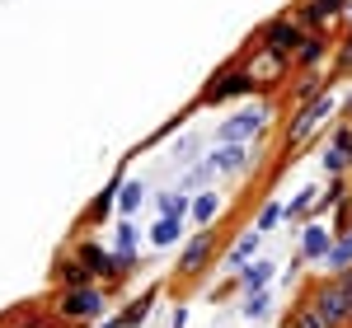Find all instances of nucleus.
Segmentation results:
<instances>
[{
	"label": "nucleus",
	"mask_w": 352,
	"mask_h": 328,
	"mask_svg": "<svg viewBox=\"0 0 352 328\" xmlns=\"http://www.w3.org/2000/svg\"><path fill=\"white\" fill-rule=\"evenodd\" d=\"M71 253H76L85 268L94 272V281H127V277H132L127 268H122V258H118L113 248H99L94 239H80V244L71 248Z\"/></svg>",
	"instance_id": "7"
},
{
	"label": "nucleus",
	"mask_w": 352,
	"mask_h": 328,
	"mask_svg": "<svg viewBox=\"0 0 352 328\" xmlns=\"http://www.w3.org/2000/svg\"><path fill=\"white\" fill-rule=\"evenodd\" d=\"M217 216H221V197L217 192H197V197H192V220H197V230H212Z\"/></svg>",
	"instance_id": "23"
},
{
	"label": "nucleus",
	"mask_w": 352,
	"mask_h": 328,
	"mask_svg": "<svg viewBox=\"0 0 352 328\" xmlns=\"http://www.w3.org/2000/svg\"><path fill=\"white\" fill-rule=\"evenodd\" d=\"M258 84L244 75L240 61H230V66H221L217 75H212V84L202 89V104H226V99H244V94H254Z\"/></svg>",
	"instance_id": "6"
},
{
	"label": "nucleus",
	"mask_w": 352,
	"mask_h": 328,
	"mask_svg": "<svg viewBox=\"0 0 352 328\" xmlns=\"http://www.w3.org/2000/svg\"><path fill=\"white\" fill-rule=\"evenodd\" d=\"M324 268H329V277L352 272V235H343V239H333V248H329V258H324Z\"/></svg>",
	"instance_id": "24"
},
{
	"label": "nucleus",
	"mask_w": 352,
	"mask_h": 328,
	"mask_svg": "<svg viewBox=\"0 0 352 328\" xmlns=\"http://www.w3.org/2000/svg\"><path fill=\"white\" fill-rule=\"evenodd\" d=\"M268 314H272V296H268V291H254V296H244V319H249V324H263Z\"/></svg>",
	"instance_id": "28"
},
{
	"label": "nucleus",
	"mask_w": 352,
	"mask_h": 328,
	"mask_svg": "<svg viewBox=\"0 0 352 328\" xmlns=\"http://www.w3.org/2000/svg\"><path fill=\"white\" fill-rule=\"evenodd\" d=\"M333 71H338V75H352V33L333 47Z\"/></svg>",
	"instance_id": "32"
},
{
	"label": "nucleus",
	"mask_w": 352,
	"mask_h": 328,
	"mask_svg": "<svg viewBox=\"0 0 352 328\" xmlns=\"http://www.w3.org/2000/svg\"><path fill=\"white\" fill-rule=\"evenodd\" d=\"M146 239L155 248H174L179 239H184V220H174V216H155V225L146 230Z\"/></svg>",
	"instance_id": "22"
},
{
	"label": "nucleus",
	"mask_w": 352,
	"mask_h": 328,
	"mask_svg": "<svg viewBox=\"0 0 352 328\" xmlns=\"http://www.w3.org/2000/svg\"><path fill=\"white\" fill-rule=\"evenodd\" d=\"M235 286H240L244 296H254V291H268V286H272V263H268V258H254L249 268H240Z\"/></svg>",
	"instance_id": "18"
},
{
	"label": "nucleus",
	"mask_w": 352,
	"mask_h": 328,
	"mask_svg": "<svg viewBox=\"0 0 352 328\" xmlns=\"http://www.w3.org/2000/svg\"><path fill=\"white\" fill-rule=\"evenodd\" d=\"M160 216H174V220H184L192 211V202H188V192H160Z\"/></svg>",
	"instance_id": "27"
},
{
	"label": "nucleus",
	"mask_w": 352,
	"mask_h": 328,
	"mask_svg": "<svg viewBox=\"0 0 352 328\" xmlns=\"http://www.w3.org/2000/svg\"><path fill=\"white\" fill-rule=\"evenodd\" d=\"M352 10V0H296V10H292V19H296L305 33H324L333 19H343Z\"/></svg>",
	"instance_id": "8"
},
{
	"label": "nucleus",
	"mask_w": 352,
	"mask_h": 328,
	"mask_svg": "<svg viewBox=\"0 0 352 328\" xmlns=\"http://www.w3.org/2000/svg\"><path fill=\"white\" fill-rule=\"evenodd\" d=\"M333 239H338V235H333L329 225H305V230H300V263H324Z\"/></svg>",
	"instance_id": "13"
},
{
	"label": "nucleus",
	"mask_w": 352,
	"mask_h": 328,
	"mask_svg": "<svg viewBox=\"0 0 352 328\" xmlns=\"http://www.w3.org/2000/svg\"><path fill=\"white\" fill-rule=\"evenodd\" d=\"M315 202H320V188H300L296 202L287 207V216H305V211H315Z\"/></svg>",
	"instance_id": "31"
},
{
	"label": "nucleus",
	"mask_w": 352,
	"mask_h": 328,
	"mask_svg": "<svg viewBox=\"0 0 352 328\" xmlns=\"http://www.w3.org/2000/svg\"><path fill=\"white\" fill-rule=\"evenodd\" d=\"M113 253L122 258L127 272H136V225L132 220H118V225H113Z\"/></svg>",
	"instance_id": "21"
},
{
	"label": "nucleus",
	"mask_w": 352,
	"mask_h": 328,
	"mask_svg": "<svg viewBox=\"0 0 352 328\" xmlns=\"http://www.w3.org/2000/svg\"><path fill=\"white\" fill-rule=\"evenodd\" d=\"M329 52H333L329 33H305V43H300V52L292 56V61H296V71H320Z\"/></svg>",
	"instance_id": "16"
},
{
	"label": "nucleus",
	"mask_w": 352,
	"mask_h": 328,
	"mask_svg": "<svg viewBox=\"0 0 352 328\" xmlns=\"http://www.w3.org/2000/svg\"><path fill=\"white\" fill-rule=\"evenodd\" d=\"M244 164H249V145H240V141H221L212 150V169L217 174H240Z\"/></svg>",
	"instance_id": "17"
},
{
	"label": "nucleus",
	"mask_w": 352,
	"mask_h": 328,
	"mask_svg": "<svg viewBox=\"0 0 352 328\" xmlns=\"http://www.w3.org/2000/svg\"><path fill=\"white\" fill-rule=\"evenodd\" d=\"M188 324V305H179V309H174V319H169V328H184Z\"/></svg>",
	"instance_id": "33"
},
{
	"label": "nucleus",
	"mask_w": 352,
	"mask_h": 328,
	"mask_svg": "<svg viewBox=\"0 0 352 328\" xmlns=\"http://www.w3.org/2000/svg\"><path fill=\"white\" fill-rule=\"evenodd\" d=\"M52 281H56V291H76V286H99V281H94V272L85 268L76 253H61V258H56Z\"/></svg>",
	"instance_id": "12"
},
{
	"label": "nucleus",
	"mask_w": 352,
	"mask_h": 328,
	"mask_svg": "<svg viewBox=\"0 0 352 328\" xmlns=\"http://www.w3.org/2000/svg\"><path fill=\"white\" fill-rule=\"evenodd\" d=\"M240 66H244V75L258 84V89H277V84L292 80V71H296V61H292V56L272 52L268 43H258V38H254V47L240 56Z\"/></svg>",
	"instance_id": "2"
},
{
	"label": "nucleus",
	"mask_w": 352,
	"mask_h": 328,
	"mask_svg": "<svg viewBox=\"0 0 352 328\" xmlns=\"http://www.w3.org/2000/svg\"><path fill=\"white\" fill-rule=\"evenodd\" d=\"M52 319H56V324H104V319H109V291H104V286L56 291Z\"/></svg>",
	"instance_id": "1"
},
{
	"label": "nucleus",
	"mask_w": 352,
	"mask_h": 328,
	"mask_svg": "<svg viewBox=\"0 0 352 328\" xmlns=\"http://www.w3.org/2000/svg\"><path fill=\"white\" fill-rule=\"evenodd\" d=\"M324 169H329V178H348V169H352V122H338V127H333V137H329V145H324Z\"/></svg>",
	"instance_id": "10"
},
{
	"label": "nucleus",
	"mask_w": 352,
	"mask_h": 328,
	"mask_svg": "<svg viewBox=\"0 0 352 328\" xmlns=\"http://www.w3.org/2000/svg\"><path fill=\"white\" fill-rule=\"evenodd\" d=\"M258 239H263V230H254V225H249V230H244L240 239L230 244V253H226L230 272H240V268H249V263H254V253H258Z\"/></svg>",
	"instance_id": "19"
},
{
	"label": "nucleus",
	"mask_w": 352,
	"mask_h": 328,
	"mask_svg": "<svg viewBox=\"0 0 352 328\" xmlns=\"http://www.w3.org/2000/svg\"><path fill=\"white\" fill-rule=\"evenodd\" d=\"M282 328H287V324H282Z\"/></svg>",
	"instance_id": "36"
},
{
	"label": "nucleus",
	"mask_w": 352,
	"mask_h": 328,
	"mask_svg": "<svg viewBox=\"0 0 352 328\" xmlns=\"http://www.w3.org/2000/svg\"><path fill=\"white\" fill-rule=\"evenodd\" d=\"M94 328H122V319H104V324H94Z\"/></svg>",
	"instance_id": "35"
},
{
	"label": "nucleus",
	"mask_w": 352,
	"mask_h": 328,
	"mask_svg": "<svg viewBox=\"0 0 352 328\" xmlns=\"http://www.w3.org/2000/svg\"><path fill=\"white\" fill-rule=\"evenodd\" d=\"M282 216H287V207H282V202H263V207H258V216H254V230H272Z\"/></svg>",
	"instance_id": "30"
},
{
	"label": "nucleus",
	"mask_w": 352,
	"mask_h": 328,
	"mask_svg": "<svg viewBox=\"0 0 352 328\" xmlns=\"http://www.w3.org/2000/svg\"><path fill=\"white\" fill-rule=\"evenodd\" d=\"M217 248H221V235H217V230H197L188 244H184L179 263H174V281H179V286H192V281H202V277L212 272V258H217Z\"/></svg>",
	"instance_id": "4"
},
{
	"label": "nucleus",
	"mask_w": 352,
	"mask_h": 328,
	"mask_svg": "<svg viewBox=\"0 0 352 328\" xmlns=\"http://www.w3.org/2000/svg\"><path fill=\"white\" fill-rule=\"evenodd\" d=\"M118 192H122V169H118V174L109 178V188H104L99 197H94V202H89V211H85V225H99V220L109 216L113 207H118Z\"/></svg>",
	"instance_id": "20"
},
{
	"label": "nucleus",
	"mask_w": 352,
	"mask_h": 328,
	"mask_svg": "<svg viewBox=\"0 0 352 328\" xmlns=\"http://www.w3.org/2000/svg\"><path fill=\"white\" fill-rule=\"evenodd\" d=\"M155 296L160 291H146V296H136L132 309H122L118 319H122V328H136V324H146V314H151V305H155Z\"/></svg>",
	"instance_id": "26"
},
{
	"label": "nucleus",
	"mask_w": 352,
	"mask_h": 328,
	"mask_svg": "<svg viewBox=\"0 0 352 328\" xmlns=\"http://www.w3.org/2000/svg\"><path fill=\"white\" fill-rule=\"evenodd\" d=\"M258 43H268L272 52H282V56H296L300 43H305V28L292 14H277V19H268V24L258 28Z\"/></svg>",
	"instance_id": "9"
},
{
	"label": "nucleus",
	"mask_w": 352,
	"mask_h": 328,
	"mask_svg": "<svg viewBox=\"0 0 352 328\" xmlns=\"http://www.w3.org/2000/svg\"><path fill=\"white\" fill-rule=\"evenodd\" d=\"M324 94H333V75H324V71H305V75L292 84V99H296V108H300V104H320Z\"/></svg>",
	"instance_id": "14"
},
{
	"label": "nucleus",
	"mask_w": 352,
	"mask_h": 328,
	"mask_svg": "<svg viewBox=\"0 0 352 328\" xmlns=\"http://www.w3.org/2000/svg\"><path fill=\"white\" fill-rule=\"evenodd\" d=\"M333 108H338V99H333V94H324L320 104H300V108H292V122H287V132H282V160H292L300 145L324 127V117Z\"/></svg>",
	"instance_id": "3"
},
{
	"label": "nucleus",
	"mask_w": 352,
	"mask_h": 328,
	"mask_svg": "<svg viewBox=\"0 0 352 328\" xmlns=\"http://www.w3.org/2000/svg\"><path fill=\"white\" fill-rule=\"evenodd\" d=\"M305 296L320 305V314H324L333 328H352V301L348 291L338 286V277H310V286H305Z\"/></svg>",
	"instance_id": "5"
},
{
	"label": "nucleus",
	"mask_w": 352,
	"mask_h": 328,
	"mask_svg": "<svg viewBox=\"0 0 352 328\" xmlns=\"http://www.w3.org/2000/svg\"><path fill=\"white\" fill-rule=\"evenodd\" d=\"M263 122H268V104H254V108H244L235 113L230 122H221V141H249V137H258L263 132Z\"/></svg>",
	"instance_id": "11"
},
{
	"label": "nucleus",
	"mask_w": 352,
	"mask_h": 328,
	"mask_svg": "<svg viewBox=\"0 0 352 328\" xmlns=\"http://www.w3.org/2000/svg\"><path fill=\"white\" fill-rule=\"evenodd\" d=\"M282 324H287V328H333V324L324 319V314H320V305L310 301L305 291H300V296H296V305H292V309L282 314Z\"/></svg>",
	"instance_id": "15"
},
{
	"label": "nucleus",
	"mask_w": 352,
	"mask_h": 328,
	"mask_svg": "<svg viewBox=\"0 0 352 328\" xmlns=\"http://www.w3.org/2000/svg\"><path fill=\"white\" fill-rule=\"evenodd\" d=\"M338 113H343V117H348V122H352V84H348V99L338 104Z\"/></svg>",
	"instance_id": "34"
},
{
	"label": "nucleus",
	"mask_w": 352,
	"mask_h": 328,
	"mask_svg": "<svg viewBox=\"0 0 352 328\" xmlns=\"http://www.w3.org/2000/svg\"><path fill=\"white\" fill-rule=\"evenodd\" d=\"M141 202H146V188H141V183H122V192H118V216L132 220V211Z\"/></svg>",
	"instance_id": "29"
},
{
	"label": "nucleus",
	"mask_w": 352,
	"mask_h": 328,
	"mask_svg": "<svg viewBox=\"0 0 352 328\" xmlns=\"http://www.w3.org/2000/svg\"><path fill=\"white\" fill-rule=\"evenodd\" d=\"M348 178H329V188L320 192V202H315V211H338L343 202H348Z\"/></svg>",
	"instance_id": "25"
}]
</instances>
